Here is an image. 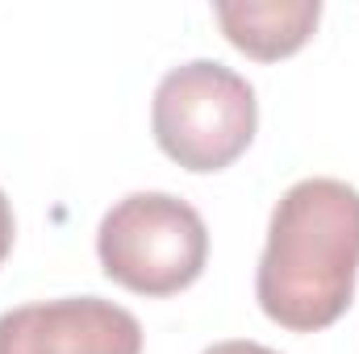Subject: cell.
I'll return each instance as SVG.
<instances>
[{
    "instance_id": "obj_7",
    "label": "cell",
    "mask_w": 359,
    "mask_h": 354,
    "mask_svg": "<svg viewBox=\"0 0 359 354\" xmlns=\"http://www.w3.org/2000/svg\"><path fill=\"white\" fill-rule=\"evenodd\" d=\"M201 354H280V351L259 346V342H217V346H209V351H201Z\"/></svg>"
},
{
    "instance_id": "obj_3",
    "label": "cell",
    "mask_w": 359,
    "mask_h": 354,
    "mask_svg": "<svg viewBox=\"0 0 359 354\" xmlns=\"http://www.w3.org/2000/svg\"><path fill=\"white\" fill-rule=\"evenodd\" d=\"M100 271L138 296H176L201 279L209 229L201 213L172 192H130L96 229Z\"/></svg>"
},
{
    "instance_id": "obj_4",
    "label": "cell",
    "mask_w": 359,
    "mask_h": 354,
    "mask_svg": "<svg viewBox=\"0 0 359 354\" xmlns=\"http://www.w3.org/2000/svg\"><path fill=\"white\" fill-rule=\"evenodd\" d=\"M0 354H142V325L100 296H63L0 313Z\"/></svg>"
},
{
    "instance_id": "obj_6",
    "label": "cell",
    "mask_w": 359,
    "mask_h": 354,
    "mask_svg": "<svg viewBox=\"0 0 359 354\" xmlns=\"http://www.w3.org/2000/svg\"><path fill=\"white\" fill-rule=\"evenodd\" d=\"M13 234H17V225H13V204H8V196L0 192V263H4L8 250H13Z\"/></svg>"
},
{
    "instance_id": "obj_5",
    "label": "cell",
    "mask_w": 359,
    "mask_h": 354,
    "mask_svg": "<svg viewBox=\"0 0 359 354\" xmlns=\"http://www.w3.org/2000/svg\"><path fill=\"white\" fill-rule=\"evenodd\" d=\"M213 17L226 34V42L259 63H276L297 55L322 17L318 0H222L213 4Z\"/></svg>"
},
{
    "instance_id": "obj_2",
    "label": "cell",
    "mask_w": 359,
    "mask_h": 354,
    "mask_svg": "<svg viewBox=\"0 0 359 354\" xmlns=\"http://www.w3.org/2000/svg\"><path fill=\"white\" fill-rule=\"evenodd\" d=\"M259 104L255 88L213 59L172 67L151 104V129L159 150L184 171L209 176L230 167L255 138Z\"/></svg>"
},
{
    "instance_id": "obj_1",
    "label": "cell",
    "mask_w": 359,
    "mask_h": 354,
    "mask_svg": "<svg viewBox=\"0 0 359 354\" xmlns=\"http://www.w3.org/2000/svg\"><path fill=\"white\" fill-rule=\"evenodd\" d=\"M359 275V192L343 179L292 183L268 225L255 271V296L280 330L318 334L334 325L355 296Z\"/></svg>"
}]
</instances>
